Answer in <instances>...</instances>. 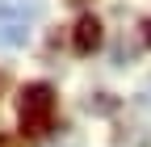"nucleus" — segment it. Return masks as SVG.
<instances>
[{"label":"nucleus","mask_w":151,"mask_h":147,"mask_svg":"<svg viewBox=\"0 0 151 147\" xmlns=\"http://www.w3.org/2000/svg\"><path fill=\"white\" fill-rule=\"evenodd\" d=\"M17 114H21L25 135H42L55 118V88L50 84H25L21 97H17Z\"/></svg>","instance_id":"nucleus-1"},{"label":"nucleus","mask_w":151,"mask_h":147,"mask_svg":"<svg viewBox=\"0 0 151 147\" xmlns=\"http://www.w3.org/2000/svg\"><path fill=\"white\" fill-rule=\"evenodd\" d=\"M25 38H29L25 21H0V46H4V50H13V46H25Z\"/></svg>","instance_id":"nucleus-3"},{"label":"nucleus","mask_w":151,"mask_h":147,"mask_svg":"<svg viewBox=\"0 0 151 147\" xmlns=\"http://www.w3.org/2000/svg\"><path fill=\"white\" fill-rule=\"evenodd\" d=\"M71 46H76V55H92L101 46V21H97V17H80V21H76Z\"/></svg>","instance_id":"nucleus-2"}]
</instances>
